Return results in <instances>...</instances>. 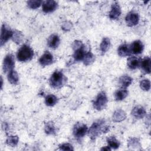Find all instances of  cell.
<instances>
[{
  "instance_id": "1",
  "label": "cell",
  "mask_w": 151,
  "mask_h": 151,
  "mask_svg": "<svg viewBox=\"0 0 151 151\" xmlns=\"http://www.w3.org/2000/svg\"><path fill=\"white\" fill-rule=\"evenodd\" d=\"M108 130V127L105 126L104 120L103 119H100L93 122L89 129L88 134L91 138H95L101 133H106Z\"/></svg>"
},
{
  "instance_id": "2",
  "label": "cell",
  "mask_w": 151,
  "mask_h": 151,
  "mask_svg": "<svg viewBox=\"0 0 151 151\" xmlns=\"http://www.w3.org/2000/svg\"><path fill=\"white\" fill-rule=\"evenodd\" d=\"M34 55L33 50L27 45H22L18 51L17 57L18 61L25 62L30 60Z\"/></svg>"
},
{
  "instance_id": "3",
  "label": "cell",
  "mask_w": 151,
  "mask_h": 151,
  "mask_svg": "<svg viewBox=\"0 0 151 151\" xmlns=\"http://www.w3.org/2000/svg\"><path fill=\"white\" fill-rule=\"evenodd\" d=\"M64 80V77L63 73L60 71H55L50 77V83L54 88H60L63 86Z\"/></svg>"
},
{
  "instance_id": "4",
  "label": "cell",
  "mask_w": 151,
  "mask_h": 151,
  "mask_svg": "<svg viewBox=\"0 0 151 151\" xmlns=\"http://www.w3.org/2000/svg\"><path fill=\"white\" fill-rule=\"evenodd\" d=\"M107 103V98L104 91L99 93L93 103V107L97 110H101L105 108Z\"/></svg>"
},
{
  "instance_id": "5",
  "label": "cell",
  "mask_w": 151,
  "mask_h": 151,
  "mask_svg": "<svg viewBox=\"0 0 151 151\" xmlns=\"http://www.w3.org/2000/svg\"><path fill=\"white\" fill-rule=\"evenodd\" d=\"M87 126L83 123H77L73 129V134L75 137L80 139L83 137L87 132Z\"/></svg>"
},
{
  "instance_id": "6",
  "label": "cell",
  "mask_w": 151,
  "mask_h": 151,
  "mask_svg": "<svg viewBox=\"0 0 151 151\" xmlns=\"http://www.w3.org/2000/svg\"><path fill=\"white\" fill-rule=\"evenodd\" d=\"M15 65V59L13 55L8 54L5 56L3 62V70L4 73H9L13 70Z\"/></svg>"
},
{
  "instance_id": "7",
  "label": "cell",
  "mask_w": 151,
  "mask_h": 151,
  "mask_svg": "<svg viewBox=\"0 0 151 151\" xmlns=\"http://www.w3.org/2000/svg\"><path fill=\"white\" fill-rule=\"evenodd\" d=\"M125 21L127 25L129 27H133L137 25L139 21V14L134 11L129 12L125 17Z\"/></svg>"
},
{
  "instance_id": "8",
  "label": "cell",
  "mask_w": 151,
  "mask_h": 151,
  "mask_svg": "<svg viewBox=\"0 0 151 151\" xmlns=\"http://www.w3.org/2000/svg\"><path fill=\"white\" fill-rule=\"evenodd\" d=\"M14 32L9 29H8L5 24H3L1 27V45L5 44L9 38H12Z\"/></svg>"
},
{
  "instance_id": "9",
  "label": "cell",
  "mask_w": 151,
  "mask_h": 151,
  "mask_svg": "<svg viewBox=\"0 0 151 151\" xmlns=\"http://www.w3.org/2000/svg\"><path fill=\"white\" fill-rule=\"evenodd\" d=\"M57 7V3L53 0H48L43 1L42 5V11L45 13L53 12Z\"/></svg>"
},
{
  "instance_id": "10",
  "label": "cell",
  "mask_w": 151,
  "mask_h": 151,
  "mask_svg": "<svg viewBox=\"0 0 151 151\" xmlns=\"http://www.w3.org/2000/svg\"><path fill=\"white\" fill-rule=\"evenodd\" d=\"M143 48H144L143 44L139 40L134 41L130 45V50L131 54L133 53L134 54H139L142 52Z\"/></svg>"
},
{
  "instance_id": "11",
  "label": "cell",
  "mask_w": 151,
  "mask_h": 151,
  "mask_svg": "<svg viewBox=\"0 0 151 151\" xmlns=\"http://www.w3.org/2000/svg\"><path fill=\"white\" fill-rule=\"evenodd\" d=\"M121 14V8L117 2L112 4L109 12V18L111 19H117Z\"/></svg>"
},
{
  "instance_id": "12",
  "label": "cell",
  "mask_w": 151,
  "mask_h": 151,
  "mask_svg": "<svg viewBox=\"0 0 151 151\" xmlns=\"http://www.w3.org/2000/svg\"><path fill=\"white\" fill-rule=\"evenodd\" d=\"M53 62L52 55L49 51H45L39 60L40 64L42 66L48 65Z\"/></svg>"
},
{
  "instance_id": "13",
  "label": "cell",
  "mask_w": 151,
  "mask_h": 151,
  "mask_svg": "<svg viewBox=\"0 0 151 151\" xmlns=\"http://www.w3.org/2000/svg\"><path fill=\"white\" fill-rule=\"evenodd\" d=\"M140 62L141 60L139 58L134 56H132L127 58V64L129 68L134 70L138 68L140 65Z\"/></svg>"
},
{
  "instance_id": "14",
  "label": "cell",
  "mask_w": 151,
  "mask_h": 151,
  "mask_svg": "<svg viewBox=\"0 0 151 151\" xmlns=\"http://www.w3.org/2000/svg\"><path fill=\"white\" fill-rule=\"evenodd\" d=\"M132 114L136 119H142L146 114V110L141 106H135L132 110Z\"/></svg>"
},
{
  "instance_id": "15",
  "label": "cell",
  "mask_w": 151,
  "mask_h": 151,
  "mask_svg": "<svg viewBox=\"0 0 151 151\" xmlns=\"http://www.w3.org/2000/svg\"><path fill=\"white\" fill-rule=\"evenodd\" d=\"M117 52L120 57H126L130 55L131 54L130 45L126 44L120 45L117 49Z\"/></svg>"
},
{
  "instance_id": "16",
  "label": "cell",
  "mask_w": 151,
  "mask_h": 151,
  "mask_svg": "<svg viewBox=\"0 0 151 151\" xmlns=\"http://www.w3.org/2000/svg\"><path fill=\"white\" fill-rule=\"evenodd\" d=\"M86 54V53L85 52L84 46L83 45L81 47H80L75 50V51H74V53L73 55V57H74V60L76 61L83 60Z\"/></svg>"
},
{
  "instance_id": "17",
  "label": "cell",
  "mask_w": 151,
  "mask_h": 151,
  "mask_svg": "<svg viewBox=\"0 0 151 151\" xmlns=\"http://www.w3.org/2000/svg\"><path fill=\"white\" fill-rule=\"evenodd\" d=\"M60 44L59 37L56 34L51 35L48 40V45L50 48H56Z\"/></svg>"
},
{
  "instance_id": "18",
  "label": "cell",
  "mask_w": 151,
  "mask_h": 151,
  "mask_svg": "<svg viewBox=\"0 0 151 151\" xmlns=\"http://www.w3.org/2000/svg\"><path fill=\"white\" fill-rule=\"evenodd\" d=\"M128 95V91L125 88H121L117 90L114 94L116 100L120 101L124 99Z\"/></svg>"
},
{
  "instance_id": "19",
  "label": "cell",
  "mask_w": 151,
  "mask_h": 151,
  "mask_svg": "<svg viewBox=\"0 0 151 151\" xmlns=\"http://www.w3.org/2000/svg\"><path fill=\"white\" fill-rule=\"evenodd\" d=\"M140 65L143 70L146 73H150V58L149 57L144 58L140 62Z\"/></svg>"
},
{
  "instance_id": "20",
  "label": "cell",
  "mask_w": 151,
  "mask_h": 151,
  "mask_svg": "<svg viewBox=\"0 0 151 151\" xmlns=\"http://www.w3.org/2000/svg\"><path fill=\"white\" fill-rule=\"evenodd\" d=\"M126 117V113L122 110H117L113 113V120L115 122H119L125 119Z\"/></svg>"
},
{
  "instance_id": "21",
  "label": "cell",
  "mask_w": 151,
  "mask_h": 151,
  "mask_svg": "<svg viewBox=\"0 0 151 151\" xmlns=\"http://www.w3.org/2000/svg\"><path fill=\"white\" fill-rule=\"evenodd\" d=\"M132 80V78L129 76H123L119 78V84L122 88H126L131 84Z\"/></svg>"
},
{
  "instance_id": "22",
  "label": "cell",
  "mask_w": 151,
  "mask_h": 151,
  "mask_svg": "<svg viewBox=\"0 0 151 151\" xmlns=\"http://www.w3.org/2000/svg\"><path fill=\"white\" fill-rule=\"evenodd\" d=\"M110 47V41L109 38L105 37L103 38L100 45V49L102 54H104L106 52Z\"/></svg>"
},
{
  "instance_id": "23",
  "label": "cell",
  "mask_w": 151,
  "mask_h": 151,
  "mask_svg": "<svg viewBox=\"0 0 151 151\" xmlns=\"http://www.w3.org/2000/svg\"><path fill=\"white\" fill-rule=\"evenodd\" d=\"M8 80L10 83L12 84H17L19 80V77L18 73L14 70L8 73Z\"/></svg>"
},
{
  "instance_id": "24",
  "label": "cell",
  "mask_w": 151,
  "mask_h": 151,
  "mask_svg": "<svg viewBox=\"0 0 151 151\" xmlns=\"http://www.w3.org/2000/svg\"><path fill=\"white\" fill-rule=\"evenodd\" d=\"M107 142L108 143V146L114 149L119 148L120 146L119 142L114 136H110L108 137L107 139Z\"/></svg>"
},
{
  "instance_id": "25",
  "label": "cell",
  "mask_w": 151,
  "mask_h": 151,
  "mask_svg": "<svg viewBox=\"0 0 151 151\" xmlns=\"http://www.w3.org/2000/svg\"><path fill=\"white\" fill-rule=\"evenodd\" d=\"M94 60H95L94 55L90 51H89L87 53H86L84 56V58L83 59L84 64L86 65H88L92 64L94 61Z\"/></svg>"
},
{
  "instance_id": "26",
  "label": "cell",
  "mask_w": 151,
  "mask_h": 151,
  "mask_svg": "<svg viewBox=\"0 0 151 151\" xmlns=\"http://www.w3.org/2000/svg\"><path fill=\"white\" fill-rule=\"evenodd\" d=\"M45 102L47 106H52L57 102V98L53 94H49L45 97Z\"/></svg>"
},
{
  "instance_id": "27",
  "label": "cell",
  "mask_w": 151,
  "mask_h": 151,
  "mask_svg": "<svg viewBox=\"0 0 151 151\" xmlns=\"http://www.w3.org/2000/svg\"><path fill=\"white\" fill-rule=\"evenodd\" d=\"M18 141L19 138L17 136H10L7 137L6 142L8 145L14 147L18 144Z\"/></svg>"
},
{
  "instance_id": "28",
  "label": "cell",
  "mask_w": 151,
  "mask_h": 151,
  "mask_svg": "<svg viewBox=\"0 0 151 151\" xmlns=\"http://www.w3.org/2000/svg\"><path fill=\"white\" fill-rule=\"evenodd\" d=\"M140 88L144 91H148L150 88V82L149 80H143L140 83Z\"/></svg>"
},
{
  "instance_id": "29",
  "label": "cell",
  "mask_w": 151,
  "mask_h": 151,
  "mask_svg": "<svg viewBox=\"0 0 151 151\" xmlns=\"http://www.w3.org/2000/svg\"><path fill=\"white\" fill-rule=\"evenodd\" d=\"M43 2L42 1H28L27 2L28 6L29 8L36 9L38 8Z\"/></svg>"
},
{
  "instance_id": "30",
  "label": "cell",
  "mask_w": 151,
  "mask_h": 151,
  "mask_svg": "<svg viewBox=\"0 0 151 151\" xmlns=\"http://www.w3.org/2000/svg\"><path fill=\"white\" fill-rule=\"evenodd\" d=\"M45 132L48 134H53L55 132V127L52 122H48L45 124Z\"/></svg>"
},
{
  "instance_id": "31",
  "label": "cell",
  "mask_w": 151,
  "mask_h": 151,
  "mask_svg": "<svg viewBox=\"0 0 151 151\" xmlns=\"http://www.w3.org/2000/svg\"><path fill=\"white\" fill-rule=\"evenodd\" d=\"M60 149L62 150H73L74 149L71 144L64 143L60 146Z\"/></svg>"
},
{
  "instance_id": "32",
  "label": "cell",
  "mask_w": 151,
  "mask_h": 151,
  "mask_svg": "<svg viewBox=\"0 0 151 151\" xmlns=\"http://www.w3.org/2000/svg\"><path fill=\"white\" fill-rule=\"evenodd\" d=\"M101 150H110L111 148L109 146H106L104 147H103L101 149Z\"/></svg>"
}]
</instances>
